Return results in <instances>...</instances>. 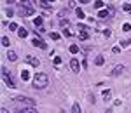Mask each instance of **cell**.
Segmentation results:
<instances>
[{
	"label": "cell",
	"mask_w": 131,
	"mask_h": 113,
	"mask_svg": "<svg viewBox=\"0 0 131 113\" xmlns=\"http://www.w3.org/2000/svg\"><path fill=\"white\" fill-rule=\"evenodd\" d=\"M63 35H65V37H72V31H68V30H63Z\"/></svg>",
	"instance_id": "31"
},
{
	"label": "cell",
	"mask_w": 131,
	"mask_h": 113,
	"mask_svg": "<svg viewBox=\"0 0 131 113\" xmlns=\"http://www.w3.org/2000/svg\"><path fill=\"white\" fill-rule=\"evenodd\" d=\"M21 78H23L25 82H26V80H30V73L26 72V70H23V72H21Z\"/></svg>",
	"instance_id": "16"
},
{
	"label": "cell",
	"mask_w": 131,
	"mask_h": 113,
	"mask_svg": "<svg viewBox=\"0 0 131 113\" xmlns=\"http://www.w3.org/2000/svg\"><path fill=\"white\" fill-rule=\"evenodd\" d=\"M75 14H77V18H79V19H84V18H86V14H84V10H82L81 7H79V9H75Z\"/></svg>",
	"instance_id": "14"
},
{
	"label": "cell",
	"mask_w": 131,
	"mask_h": 113,
	"mask_svg": "<svg viewBox=\"0 0 131 113\" xmlns=\"http://www.w3.org/2000/svg\"><path fill=\"white\" fill-rule=\"evenodd\" d=\"M7 59H10V61H16V59H18L16 52H14V51H9V52H7Z\"/></svg>",
	"instance_id": "13"
},
{
	"label": "cell",
	"mask_w": 131,
	"mask_h": 113,
	"mask_svg": "<svg viewBox=\"0 0 131 113\" xmlns=\"http://www.w3.org/2000/svg\"><path fill=\"white\" fill-rule=\"evenodd\" d=\"M81 4H89V0H81Z\"/></svg>",
	"instance_id": "36"
},
{
	"label": "cell",
	"mask_w": 131,
	"mask_h": 113,
	"mask_svg": "<svg viewBox=\"0 0 131 113\" xmlns=\"http://www.w3.org/2000/svg\"><path fill=\"white\" fill-rule=\"evenodd\" d=\"M98 18L107 19V18H110V12H108V10H100V12H98Z\"/></svg>",
	"instance_id": "11"
},
{
	"label": "cell",
	"mask_w": 131,
	"mask_h": 113,
	"mask_svg": "<svg viewBox=\"0 0 131 113\" xmlns=\"http://www.w3.org/2000/svg\"><path fill=\"white\" fill-rule=\"evenodd\" d=\"M54 64L60 66V64H61V58H54Z\"/></svg>",
	"instance_id": "29"
},
{
	"label": "cell",
	"mask_w": 131,
	"mask_h": 113,
	"mask_svg": "<svg viewBox=\"0 0 131 113\" xmlns=\"http://www.w3.org/2000/svg\"><path fill=\"white\" fill-rule=\"evenodd\" d=\"M79 38H81V40H88V38H89L88 30H79Z\"/></svg>",
	"instance_id": "10"
},
{
	"label": "cell",
	"mask_w": 131,
	"mask_h": 113,
	"mask_svg": "<svg viewBox=\"0 0 131 113\" xmlns=\"http://www.w3.org/2000/svg\"><path fill=\"white\" fill-rule=\"evenodd\" d=\"M16 113H37V110H35L33 106H28V108H25V110H16Z\"/></svg>",
	"instance_id": "9"
},
{
	"label": "cell",
	"mask_w": 131,
	"mask_h": 113,
	"mask_svg": "<svg viewBox=\"0 0 131 113\" xmlns=\"http://www.w3.org/2000/svg\"><path fill=\"white\" fill-rule=\"evenodd\" d=\"M19 14L23 16V18H25V16H31V14H33V9H31V7H21Z\"/></svg>",
	"instance_id": "5"
},
{
	"label": "cell",
	"mask_w": 131,
	"mask_h": 113,
	"mask_svg": "<svg viewBox=\"0 0 131 113\" xmlns=\"http://www.w3.org/2000/svg\"><path fill=\"white\" fill-rule=\"evenodd\" d=\"M2 77H4V82L7 83L10 89H12V87H16V82H14V78H12V77H9L7 68H2Z\"/></svg>",
	"instance_id": "2"
},
{
	"label": "cell",
	"mask_w": 131,
	"mask_h": 113,
	"mask_svg": "<svg viewBox=\"0 0 131 113\" xmlns=\"http://www.w3.org/2000/svg\"><path fill=\"white\" fill-rule=\"evenodd\" d=\"M70 52L72 54H77L79 52V45H70Z\"/></svg>",
	"instance_id": "21"
},
{
	"label": "cell",
	"mask_w": 131,
	"mask_h": 113,
	"mask_svg": "<svg viewBox=\"0 0 131 113\" xmlns=\"http://www.w3.org/2000/svg\"><path fill=\"white\" fill-rule=\"evenodd\" d=\"M60 24H61V26H68L70 23H68V19H63V18H61V19H60Z\"/></svg>",
	"instance_id": "24"
},
{
	"label": "cell",
	"mask_w": 131,
	"mask_h": 113,
	"mask_svg": "<svg viewBox=\"0 0 131 113\" xmlns=\"http://www.w3.org/2000/svg\"><path fill=\"white\" fill-rule=\"evenodd\" d=\"M72 113H81V106H79L77 103H75L73 106H72Z\"/></svg>",
	"instance_id": "19"
},
{
	"label": "cell",
	"mask_w": 131,
	"mask_h": 113,
	"mask_svg": "<svg viewBox=\"0 0 131 113\" xmlns=\"http://www.w3.org/2000/svg\"><path fill=\"white\" fill-rule=\"evenodd\" d=\"M26 35H28V31L25 30V28H19V30H18V37H19V38H25Z\"/></svg>",
	"instance_id": "15"
},
{
	"label": "cell",
	"mask_w": 131,
	"mask_h": 113,
	"mask_svg": "<svg viewBox=\"0 0 131 113\" xmlns=\"http://www.w3.org/2000/svg\"><path fill=\"white\" fill-rule=\"evenodd\" d=\"M0 113H9V110H7V108H2V110H0Z\"/></svg>",
	"instance_id": "35"
},
{
	"label": "cell",
	"mask_w": 131,
	"mask_h": 113,
	"mask_svg": "<svg viewBox=\"0 0 131 113\" xmlns=\"http://www.w3.org/2000/svg\"><path fill=\"white\" fill-rule=\"evenodd\" d=\"M94 9H103V2H94Z\"/></svg>",
	"instance_id": "25"
},
{
	"label": "cell",
	"mask_w": 131,
	"mask_h": 113,
	"mask_svg": "<svg viewBox=\"0 0 131 113\" xmlns=\"http://www.w3.org/2000/svg\"><path fill=\"white\" fill-rule=\"evenodd\" d=\"M51 38H52V40H58L60 35H58V33H51Z\"/></svg>",
	"instance_id": "28"
},
{
	"label": "cell",
	"mask_w": 131,
	"mask_h": 113,
	"mask_svg": "<svg viewBox=\"0 0 131 113\" xmlns=\"http://www.w3.org/2000/svg\"><path fill=\"white\" fill-rule=\"evenodd\" d=\"M70 68H72V72H75V73L81 72V64H79V61H77L75 58H73V59L70 61Z\"/></svg>",
	"instance_id": "4"
},
{
	"label": "cell",
	"mask_w": 131,
	"mask_h": 113,
	"mask_svg": "<svg viewBox=\"0 0 131 113\" xmlns=\"http://www.w3.org/2000/svg\"><path fill=\"white\" fill-rule=\"evenodd\" d=\"M124 10H128V12H131V5H129V4H126V5H124Z\"/></svg>",
	"instance_id": "33"
},
{
	"label": "cell",
	"mask_w": 131,
	"mask_h": 113,
	"mask_svg": "<svg viewBox=\"0 0 131 113\" xmlns=\"http://www.w3.org/2000/svg\"><path fill=\"white\" fill-rule=\"evenodd\" d=\"M103 97L108 99V97H110V91H103Z\"/></svg>",
	"instance_id": "27"
},
{
	"label": "cell",
	"mask_w": 131,
	"mask_h": 113,
	"mask_svg": "<svg viewBox=\"0 0 131 113\" xmlns=\"http://www.w3.org/2000/svg\"><path fill=\"white\" fill-rule=\"evenodd\" d=\"M25 61L28 63V64H31V66H39V59H37V58H33V56H26V58H25Z\"/></svg>",
	"instance_id": "7"
},
{
	"label": "cell",
	"mask_w": 131,
	"mask_h": 113,
	"mask_svg": "<svg viewBox=\"0 0 131 113\" xmlns=\"http://www.w3.org/2000/svg\"><path fill=\"white\" fill-rule=\"evenodd\" d=\"M47 83H49V78H47L46 73H37V75L33 77V87H35V89H44Z\"/></svg>",
	"instance_id": "1"
},
{
	"label": "cell",
	"mask_w": 131,
	"mask_h": 113,
	"mask_svg": "<svg viewBox=\"0 0 131 113\" xmlns=\"http://www.w3.org/2000/svg\"><path fill=\"white\" fill-rule=\"evenodd\" d=\"M9 30L12 31V30H19V28H18V24H16V23H10V24H9Z\"/></svg>",
	"instance_id": "26"
},
{
	"label": "cell",
	"mask_w": 131,
	"mask_h": 113,
	"mask_svg": "<svg viewBox=\"0 0 131 113\" xmlns=\"http://www.w3.org/2000/svg\"><path fill=\"white\" fill-rule=\"evenodd\" d=\"M129 30H131V24H129V23L122 24V31H129Z\"/></svg>",
	"instance_id": "23"
},
{
	"label": "cell",
	"mask_w": 131,
	"mask_h": 113,
	"mask_svg": "<svg viewBox=\"0 0 131 113\" xmlns=\"http://www.w3.org/2000/svg\"><path fill=\"white\" fill-rule=\"evenodd\" d=\"M49 2H54V0H49Z\"/></svg>",
	"instance_id": "37"
},
{
	"label": "cell",
	"mask_w": 131,
	"mask_h": 113,
	"mask_svg": "<svg viewBox=\"0 0 131 113\" xmlns=\"http://www.w3.org/2000/svg\"><path fill=\"white\" fill-rule=\"evenodd\" d=\"M39 5L44 7V9H49V7H51V2H39Z\"/></svg>",
	"instance_id": "20"
},
{
	"label": "cell",
	"mask_w": 131,
	"mask_h": 113,
	"mask_svg": "<svg viewBox=\"0 0 131 113\" xmlns=\"http://www.w3.org/2000/svg\"><path fill=\"white\" fill-rule=\"evenodd\" d=\"M126 72V66H115L114 68V72H112V77H119L121 73Z\"/></svg>",
	"instance_id": "6"
},
{
	"label": "cell",
	"mask_w": 131,
	"mask_h": 113,
	"mask_svg": "<svg viewBox=\"0 0 131 113\" xmlns=\"http://www.w3.org/2000/svg\"><path fill=\"white\" fill-rule=\"evenodd\" d=\"M5 14H7V16H9V18H10V16H12L14 12H12V9H7V10H5Z\"/></svg>",
	"instance_id": "32"
},
{
	"label": "cell",
	"mask_w": 131,
	"mask_h": 113,
	"mask_svg": "<svg viewBox=\"0 0 131 113\" xmlns=\"http://www.w3.org/2000/svg\"><path fill=\"white\" fill-rule=\"evenodd\" d=\"M31 44L35 45V47H40V49H46V42L42 40V38H33Z\"/></svg>",
	"instance_id": "8"
},
{
	"label": "cell",
	"mask_w": 131,
	"mask_h": 113,
	"mask_svg": "<svg viewBox=\"0 0 131 113\" xmlns=\"http://www.w3.org/2000/svg\"><path fill=\"white\" fill-rule=\"evenodd\" d=\"M131 45V40H121V47H128Z\"/></svg>",
	"instance_id": "22"
},
{
	"label": "cell",
	"mask_w": 131,
	"mask_h": 113,
	"mask_svg": "<svg viewBox=\"0 0 131 113\" xmlns=\"http://www.w3.org/2000/svg\"><path fill=\"white\" fill-rule=\"evenodd\" d=\"M103 63H105L103 56H96V59H94V64H96V66H103Z\"/></svg>",
	"instance_id": "12"
},
{
	"label": "cell",
	"mask_w": 131,
	"mask_h": 113,
	"mask_svg": "<svg viewBox=\"0 0 131 113\" xmlns=\"http://www.w3.org/2000/svg\"><path fill=\"white\" fill-rule=\"evenodd\" d=\"M16 101H19V103L26 104V106H35V99H31V97H25V96H18V97H16Z\"/></svg>",
	"instance_id": "3"
},
{
	"label": "cell",
	"mask_w": 131,
	"mask_h": 113,
	"mask_svg": "<svg viewBox=\"0 0 131 113\" xmlns=\"http://www.w3.org/2000/svg\"><path fill=\"white\" fill-rule=\"evenodd\" d=\"M19 4H21V5H26V7H28V0H19Z\"/></svg>",
	"instance_id": "34"
},
{
	"label": "cell",
	"mask_w": 131,
	"mask_h": 113,
	"mask_svg": "<svg viewBox=\"0 0 131 113\" xmlns=\"http://www.w3.org/2000/svg\"><path fill=\"white\" fill-rule=\"evenodd\" d=\"M2 45H4V47H9L10 45V40L7 38V37H2Z\"/></svg>",
	"instance_id": "18"
},
{
	"label": "cell",
	"mask_w": 131,
	"mask_h": 113,
	"mask_svg": "<svg viewBox=\"0 0 131 113\" xmlns=\"http://www.w3.org/2000/svg\"><path fill=\"white\" fill-rule=\"evenodd\" d=\"M33 24H35V26H37V28H40V26H42V18H40V16H39V18H35V19H33Z\"/></svg>",
	"instance_id": "17"
},
{
	"label": "cell",
	"mask_w": 131,
	"mask_h": 113,
	"mask_svg": "<svg viewBox=\"0 0 131 113\" xmlns=\"http://www.w3.org/2000/svg\"><path fill=\"white\" fill-rule=\"evenodd\" d=\"M112 52H114V54H119V52H121V47H114Z\"/></svg>",
	"instance_id": "30"
}]
</instances>
